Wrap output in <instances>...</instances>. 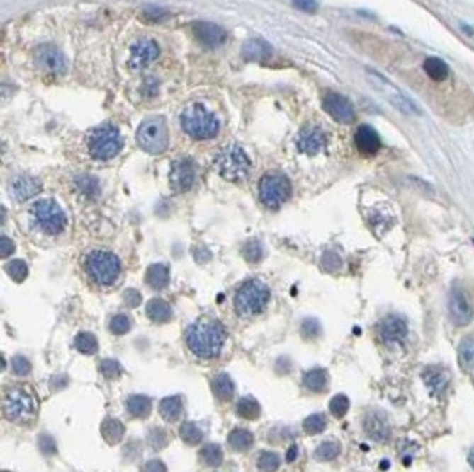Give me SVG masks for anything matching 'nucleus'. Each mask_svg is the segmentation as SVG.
I'll list each match as a JSON object with an SVG mask.
<instances>
[{
  "label": "nucleus",
  "mask_w": 474,
  "mask_h": 472,
  "mask_svg": "<svg viewBox=\"0 0 474 472\" xmlns=\"http://www.w3.org/2000/svg\"><path fill=\"white\" fill-rule=\"evenodd\" d=\"M185 341L196 357L213 359L226 345V328L215 318L203 316L187 328Z\"/></svg>",
  "instance_id": "obj_1"
},
{
  "label": "nucleus",
  "mask_w": 474,
  "mask_h": 472,
  "mask_svg": "<svg viewBox=\"0 0 474 472\" xmlns=\"http://www.w3.org/2000/svg\"><path fill=\"white\" fill-rule=\"evenodd\" d=\"M2 410L8 421L27 425L38 415V396L29 386H9L2 396Z\"/></svg>",
  "instance_id": "obj_2"
},
{
  "label": "nucleus",
  "mask_w": 474,
  "mask_h": 472,
  "mask_svg": "<svg viewBox=\"0 0 474 472\" xmlns=\"http://www.w3.org/2000/svg\"><path fill=\"white\" fill-rule=\"evenodd\" d=\"M181 128L196 141L213 139L219 134V120L203 103H191L181 112Z\"/></svg>",
  "instance_id": "obj_3"
},
{
  "label": "nucleus",
  "mask_w": 474,
  "mask_h": 472,
  "mask_svg": "<svg viewBox=\"0 0 474 472\" xmlns=\"http://www.w3.org/2000/svg\"><path fill=\"white\" fill-rule=\"evenodd\" d=\"M270 302V288L259 279L245 281L235 293V309L242 318L261 314Z\"/></svg>",
  "instance_id": "obj_4"
},
{
  "label": "nucleus",
  "mask_w": 474,
  "mask_h": 472,
  "mask_svg": "<svg viewBox=\"0 0 474 472\" xmlns=\"http://www.w3.org/2000/svg\"><path fill=\"white\" fill-rule=\"evenodd\" d=\"M84 268L98 286H112L121 277V261L108 251H91L84 261Z\"/></svg>",
  "instance_id": "obj_5"
},
{
  "label": "nucleus",
  "mask_w": 474,
  "mask_h": 472,
  "mask_svg": "<svg viewBox=\"0 0 474 472\" xmlns=\"http://www.w3.org/2000/svg\"><path fill=\"white\" fill-rule=\"evenodd\" d=\"M30 217H33V222L36 224L38 229L43 231L45 234H50V236L61 234L68 226L66 213L52 199H41V201L34 202L30 208Z\"/></svg>",
  "instance_id": "obj_6"
},
{
  "label": "nucleus",
  "mask_w": 474,
  "mask_h": 472,
  "mask_svg": "<svg viewBox=\"0 0 474 472\" xmlns=\"http://www.w3.org/2000/svg\"><path fill=\"white\" fill-rule=\"evenodd\" d=\"M137 144L149 155H160L167 149L169 144V134H167V123L164 117H147L142 121L137 130Z\"/></svg>",
  "instance_id": "obj_7"
},
{
  "label": "nucleus",
  "mask_w": 474,
  "mask_h": 472,
  "mask_svg": "<svg viewBox=\"0 0 474 472\" xmlns=\"http://www.w3.org/2000/svg\"><path fill=\"white\" fill-rule=\"evenodd\" d=\"M217 171L220 176L227 181H242L249 176L251 171V160L247 159L244 149L240 146L233 144L224 148L217 155L215 160Z\"/></svg>",
  "instance_id": "obj_8"
},
{
  "label": "nucleus",
  "mask_w": 474,
  "mask_h": 472,
  "mask_svg": "<svg viewBox=\"0 0 474 472\" xmlns=\"http://www.w3.org/2000/svg\"><path fill=\"white\" fill-rule=\"evenodd\" d=\"M89 155L96 160H111L121 151L123 139L121 134L112 125L96 128L89 137Z\"/></svg>",
  "instance_id": "obj_9"
},
{
  "label": "nucleus",
  "mask_w": 474,
  "mask_h": 472,
  "mask_svg": "<svg viewBox=\"0 0 474 472\" xmlns=\"http://www.w3.org/2000/svg\"><path fill=\"white\" fill-rule=\"evenodd\" d=\"M291 183L283 173H269L259 181V199L270 209H277L290 199Z\"/></svg>",
  "instance_id": "obj_10"
},
{
  "label": "nucleus",
  "mask_w": 474,
  "mask_h": 472,
  "mask_svg": "<svg viewBox=\"0 0 474 472\" xmlns=\"http://www.w3.org/2000/svg\"><path fill=\"white\" fill-rule=\"evenodd\" d=\"M448 309H449V318H451V321L456 325V327H465V325H469L470 321H473L474 316L473 302H470L469 295H467L462 288L451 289V293H449Z\"/></svg>",
  "instance_id": "obj_11"
},
{
  "label": "nucleus",
  "mask_w": 474,
  "mask_h": 472,
  "mask_svg": "<svg viewBox=\"0 0 474 472\" xmlns=\"http://www.w3.org/2000/svg\"><path fill=\"white\" fill-rule=\"evenodd\" d=\"M160 55V48H158L157 41L149 40V38H142V40L135 41L132 45L128 59V68L132 71H139V69L147 68L151 62H154Z\"/></svg>",
  "instance_id": "obj_12"
},
{
  "label": "nucleus",
  "mask_w": 474,
  "mask_h": 472,
  "mask_svg": "<svg viewBox=\"0 0 474 472\" xmlns=\"http://www.w3.org/2000/svg\"><path fill=\"white\" fill-rule=\"evenodd\" d=\"M329 137L325 134L324 128L316 127V125H307L298 132L297 137V148L298 151L305 153V155H318L327 148Z\"/></svg>",
  "instance_id": "obj_13"
},
{
  "label": "nucleus",
  "mask_w": 474,
  "mask_h": 472,
  "mask_svg": "<svg viewBox=\"0 0 474 472\" xmlns=\"http://www.w3.org/2000/svg\"><path fill=\"white\" fill-rule=\"evenodd\" d=\"M34 62L41 71L54 73V75H61L66 71V57L62 52L54 45H41L34 52Z\"/></svg>",
  "instance_id": "obj_14"
},
{
  "label": "nucleus",
  "mask_w": 474,
  "mask_h": 472,
  "mask_svg": "<svg viewBox=\"0 0 474 472\" xmlns=\"http://www.w3.org/2000/svg\"><path fill=\"white\" fill-rule=\"evenodd\" d=\"M324 108L332 120H336L338 123L350 125L356 121V108L350 103L349 98H345L343 94L338 93H327L324 98Z\"/></svg>",
  "instance_id": "obj_15"
},
{
  "label": "nucleus",
  "mask_w": 474,
  "mask_h": 472,
  "mask_svg": "<svg viewBox=\"0 0 474 472\" xmlns=\"http://www.w3.org/2000/svg\"><path fill=\"white\" fill-rule=\"evenodd\" d=\"M196 181V167L191 159H180L173 163L169 173V185L174 192L191 190Z\"/></svg>",
  "instance_id": "obj_16"
},
{
  "label": "nucleus",
  "mask_w": 474,
  "mask_h": 472,
  "mask_svg": "<svg viewBox=\"0 0 474 472\" xmlns=\"http://www.w3.org/2000/svg\"><path fill=\"white\" fill-rule=\"evenodd\" d=\"M378 334L385 343H402L409 334V325L400 314H389L378 323Z\"/></svg>",
  "instance_id": "obj_17"
},
{
  "label": "nucleus",
  "mask_w": 474,
  "mask_h": 472,
  "mask_svg": "<svg viewBox=\"0 0 474 472\" xmlns=\"http://www.w3.org/2000/svg\"><path fill=\"white\" fill-rule=\"evenodd\" d=\"M364 433L370 437L375 442H385L391 437V425H389V419L384 412H368L366 418H364Z\"/></svg>",
  "instance_id": "obj_18"
},
{
  "label": "nucleus",
  "mask_w": 474,
  "mask_h": 472,
  "mask_svg": "<svg viewBox=\"0 0 474 472\" xmlns=\"http://www.w3.org/2000/svg\"><path fill=\"white\" fill-rule=\"evenodd\" d=\"M354 141H356V148L359 149L361 155L364 156L377 155L378 149H380L382 146L380 135H378L377 130L371 128L370 125H361V127L357 128Z\"/></svg>",
  "instance_id": "obj_19"
},
{
  "label": "nucleus",
  "mask_w": 474,
  "mask_h": 472,
  "mask_svg": "<svg viewBox=\"0 0 474 472\" xmlns=\"http://www.w3.org/2000/svg\"><path fill=\"white\" fill-rule=\"evenodd\" d=\"M194 34L198 38V41L201 45L208 48H217L220 45H224V41L227 40L226 30L222 29L217 23H210V22H199L194 25Z\"/></svg>",
  "instance_id": "obj_20"
},
{
  "label": "nucleus",
  "mask_w": 474,
  "mask_h": 472,
  "mask_svg": "<svg viewBox=\"0 0 474 472\" xmlns=\"http://www.w3.org/2000/svg\"><path fill=\"white\" fill-rule=\"evenodd\" d=\"M9 192H11L13 197L16 201L23 202L27 199L34 197L41 192V183L33 176H27V174H20V176L13 178L11 183H9Z\"/></svg>",
  "instance_id": "obj_21"
},
{
  "label": "nucleus",
  "mask_w": 474,
  "mask_h": 472,
  "mask_svg": "<svg viewBox=\"0 0 474 472\" xmlns=\"http://www.w3.org/2000/svg\"><path fill=\"white\" fill-rule=\"evenodd\" d=\"M423 380L428 389L431 391V394L441 396L448 389L449 382H451V375L442 366H428V368L423 369Z\"/></svg>",
  "instance_id": "obj_22"
},
{
  "label": "nucleus",
  "mask_w": 474,
  "mask_h": 472,
  "mask_svg": "<svg viewBox=\"0 0 474 472\" xmlns=\"http://www.w3.org/2000/svg\"><path fill=\"white\" fill-rule=\"evenodd\" d=\"M373 76L378 80V82L382 84L380 89L388 93L389 101H391V103L395 105V107H398L400 110L405 112V114H416V112H419V110H417L416 105H414L412 101H410L409 98L405 96V94H402V93H400V91H396L395 87H393L391 84L388 82V80H384V79H382V76H378V75H373Z\"/></svg>",
  "instance_id": "obj_23"
},
{
  "label": "nucleus",
  "mask_w": 474,
  "mask_h": 472,
  "mask_svg": "<svg viewBox=\"0 0 474 472\" xmlns=\"http://www.w3.org/2000/svg\"><path fill=\"white\" fill-rule=\"evenodd\" d=\"M146 314L154 323H167L173 320L174 311L171 304L164 299H151L146 306Z\"/></svg>",
  "instance_id": "obj_24"
},
{
  "label": "nucleus",
  "mask_w": 474,
  "mask_h": 472,
  "mask_svg": "<svg viewBox=\"0 0 474 472\" xmlns=\"http://www.w3.org/2000/svg\"><path fill=\"white\" fill-rule=\"evenodd\" d=\"M212 393L219 401L226 403L235 396V384L227 373H217L212 379Z\"/></svg>",
  "instance_id": "obj_25"
},
{
  "label": "nucleus",
  "mask_w": 474,
  "mask_h": 472,
  "mask_svg": "<svg viewBox=\"0 0 474 472\" xmlns=\"http://www.w3.org/2000/svg\"><path fill=\"white\" fill-rule=\"evenodd\" d=\"M125 405L128 414L135 419H146L151 414V408H153L151 400L144 394H132V396L126 398Z\"/></svg>",
  "instance_id": "obj_26"
},
{
  "label": "nucleus",
  "mask_w": 474,
  "mask_h": 472,
  "mask_svg": "<svg viewBox=\"0 0 474 472\" xmlns=\"http://www.w3.org/2000/svg\"><path fill=\"white\" fill-rule=\"evenodd\" d=\"M304 387L311 393H324L329 386V373L322 368H315L309 369V372L304 373Z\"/></svg>",
  "instance_id": "obj_27"
},
{
  "label": "nucleus",
  "mask_w": 474,
  "mask_h": 472,
  "mask_svg": "<svg viewBox=\"0 0 474 472\" xmlns=\"http://www.w3.org/2000/svg\"><path fill=\"white\" fill-rule=\"evenodd\" d=\"M227 444L233 451L237 453H245L252 447L254 444V435L249 432L247 428H235L231 430V433L227 435Z\"/></svg>",
  "instance_id": "obj_28"
},
{
  "label": "nucleus",
  "mask_w": 474,
  "mask_h": 472,
  "mask_svg": "<svg viewBox=\"0 0 474 472\" xmlns=\"http://www.w3.org/2000/svg\"><path fill=\"white\" fill-rule=\"evenodd\" d=\"M160 415L164 418V421L174 422L181 418V412H184V400L180 396H167L160 401Z\"/></svg>",
  "instance_id": "obj_29"
},
{
  "label": "nucleus",
  "mask_w": 474,
  "mask_h": 472,
  "mask_svg": "<svg viewBox=\"0 0 474 472\" xmlns=\"http://www.w3.org/2000/svg\"><path fill=\"white\" fill-rule=\"evenodd\" d=\"M146 282L153 289H164L169 284V268L162 263H154L147 268Z\"/></svg>",
  "instance_id": "obj_30"
},
{
  "label": "nucleus",
  "mask_w": 474,
  "mask_h": 472,
  "mask_svg": "<svg viewBox=\"0 0 474 472\" xmlns=\"http://www.w3.org/2000/svg\"><path fill=\"white\" fill-rule=\"evenodd\" d=\"M101 435H103V439L108 444H119L123 440V437H125V425L121 421H118V419H105L101 422Z\"/></svg>",
  "instance_id": "obj_31"
},
{
  "label": "nucleus",
  "mask_w": 474,
  "mask_h": 472,
  "mask_svg": "<svg viewBox=\"0 0 474 472\" xmlns=\"http://www.w3.org/2000/svg\"><path fill=\"white\" fill-rule=\"evenodd\" d=\"M423 68L424 71H427V75L430 76L431 80H435V82H442V80L448 79L449 75V66L439 57H428L427 61H424Z\"/></svg>",
  "instance_id": "obj_32"
},
{
  "label": "nucleus",
  "mask_w": 474,
  "mask_h": 472,
  "mask_svg": "<svg viewBox=\"0 0 474 472\" xmlns=\"http://www.w3.org/2000/svg\"><path fill=\"white\" fill-rule=\"evenodd\" d=\"M180 439L188 446H198L205 439V432L198 422L187 421L180 426Z\"/></svg>",
  "instance_id": "obj_33"
},
{
  "label": "nucleus",
  "mask_w": 474,
  "mask_h": 472,
  "mask_svg": "<svg viewBox=\"0 0 474 472\" xmlns=\"http://www.w3.org/2000/svg\"><path fill=\"white\" fill-rule=\"evenodd\" d=\"M237 414L242 419H247V421H256L261 414V407H259L258 401L251 396H244L238 400L237 403Z\"/></svg>",
  "instance_id": "obj_34"
},
{
  "label": "nucleus",
  "mask_w": 474,
  "mask_h": 472,
  "mask_svg": "<svg viewBox=\"0 0 474 472\" xmlns=\"http://www.w3.org/2000/svg\"><path fill=\"white\" fill-rule=\"evenodd\" d=\"M199 458L203 460V464L208 465V467H219L224 461V453L222 447L219 444H205L199 451Z\"/></svg>",
  "instance_id": "obj_35"
},
{
  "label": "nucleus",
  "mask_w": 474,
  "mask_h": 472,
  "mask_svg": "<svg viewBox=\"0 0 474 472\" xmlns=\"http://www.w3.org/2000/svg\"><path fill=\"white\" fill-rule=\"evenodd\" d=\"M244 54L247 59H254V61H263L269 59L272 54V48L265 43L263 40H251L245 43Z\"/></svg>",
  "instance_id": "obj_36"
},
{
  "label": "nucleus",
  "mask_w": 474,
  "mask_h": 472,
  "mask_svg": "<svg viewBox=\"0 0 474 472\" xmlns=\"http://www.w3.org/2000/svg\"><path fill=\"white\" fill-rule=\"evenodd\" d=\"M73 345L84 355H94L98 352V339L91 332H80V334H77Z\"/></svg>",
  "instance_id": "obj_37"
},
{
  "label": "nucleus",
  "mask_w": 474,
  "mask_h": 472,
  "mask_svg": "<svg viewBox=\"0 0 474 472\" xmlns=\"http://www.w3.org/2000/svg\"><path fill=\"white\" fill-rule=\"evenodd\" d=\"M339 453H342V444L336 442V440H325L316 447L315 458L320 461H331L338 458Z\"/></svg>",
  "instance_id": "obj_38"
},
{
  "label": "nucleus",
  "mask_w": 474,
  "mask_h": 472,
  "mask_svg": "<svg viewBox=\"0 0 474 472\" xmlns=\"http://www.w3.org/2000/svg\"><path fill=\"white\" fill-rule=\"evenodd\" d=\"M458 357L465 368L474 366V334L463 335L458 345Z\"/></svg>",
  "instance_id": "obj_39"
},
{
  "label": "nucleus",
  "mask_w": 474,
  "mask_h": 472,
  "mask_svg": "<svg viewBox=\"0 0 474 472\" xmlns=\"http://www.w3.org/2000/svg\"><path fill=\"white\" fill-rule=\"evenodd\" d=\"M75 185L86 197L94 199L98 197V194H100V183H98L96 178L89 176V174H82V176L77 178Z\"/></svg>",
  "instance_id": "obj_40"
},
{
  "label": "nucleus",
  "mask_w": 474,
  "mask_h": 472,
  "mask_svg": "<svg viewBox=\"0 0 474 472\" xmlns=\"http://www.w3.org/2000/svg\"><path fill=\"white\" fill-rule=\"evenodd\" d=\"M302 428L307 435H318V433L324 432L327 428V418L324 414H312L309 418L304 419L302 422Z\"/></svg>",
  "instance_id": "obj_41"
},
{
  "label": "nucleus",
  "mask_w": 474,
  "mask_h": 472,
  "mask_svg": "<svg viewBox=\"0 0 474 472\" xmlns=\"http://www.w3.org/2000/svg\"><path fill=\"white\" fill-rule=\"evenodd\" d=\"M146 440H147V444H149L151 449L160 451L167 446V442H169V435H167L166 430L160 428V426H153V428L147 432Z\"/></svg>",
  "instance_id": "obj_42"
},
{
  "label": "nucleus",
  "mask_w": 474,
  "mask_h": 472,
  "mask_svg": "<svg viewBox=\"0 0 474 472\" xmlns=\"http://www.w3.org/2000/svg\"><path fill=\"white\" fill-rule=\"evenodd\" d=\"M108 328H111L112 334L125 335L126 332H130V328H132V318L125 313L114 314V316L111 318V321H108Z\"/></svg>",
  "instance_id": "obj_43"
},
{
  "label": "nucleus",
  "mask_w": 474,
  "mask_h": 472,
  "mask_svg": "<svg viewBox=\"0 0 474 472\" xmlns=\"http://www.w3.org/2000/svg\"><path fill=\"white\" fill-rule=\"evenodd\" d=\"M6 272L9 274V277L15 282H23L29 275V267L23 260H13L6 265Z\"/></svg>",
  "instance_id": "obj_44"
},
{
  "label": "nucleus",
  "mask_w": 474,
  "mask_h": 472,
  "mask_svg": "<svg viewBox=\"0 0 474 472\" xmlns=\"http://www.w3.org/2000/svg\"><path fill=\"white\" fill-rule=\"evenodd\" d=\"M258 467L261 472H276L281 467V456L272 451H263L259 454Z\"/></svg>",
  "instance_id": "obj_45"
},
{
  "label": "nucleus",
  "mask_w": 474,
  "mask_h": 472,
  "mask_svg": "<svg viewBox=\"0 0 474 472\" xmlns=\"http://www.w3.org/2000/svg\"><path fill=\"white\" fill-rule=\"evenodd\" d=\"M349 408H350V400L345 396V394H336V396L331 400V403H329V410H331V414L334 415V418H343V415L349 412Z\"/></svg>",
  "instance_id": "obj_46"
},
{
  "label": "nucleus",
  "mask_w": 474,
  "mask_h": 472,
  "mask_svg": "<svg viewBox=\"0 0 474 472\" xmlns=\"http://www.w3.org/2000/svg\"><path fill=\"white\" fill-rule=\"evenodd\" d=\"M100 373L105 376V379L114 380L121 376L123 369H121V364H119L115 359H103V361L100 362Z\"/></svg>",
  "instance_id": "obj_47"
},
{
  "label": "nucleus",
  "mask_w": 474,
  "mask_h": 472,
  "mask_svg": "<svg viewBox=\"0 0 474 472\" xmlns=\"http://www.w3.org/2000/svg\"><path fill=\"white\" fill-rule=\"evenodd\" d=\"M320 330L322 327L316 318H305V320H302L300 334L304 339H316L320 335Z\"/></svg>",
  "instance_id": "obj_48"
},
{
  "label": "nucleus",
  "mask_w": 474,
  "mask_h": 472,
  "mask_svg": "<svg viewBox=\"0 0 474 472\" xmlns=\"http://www.w3.org/2000/svg\"><path fill=\"white\" fill-rule=\"evenodd\" d=\"M244 258L249 263H258L263 258V247L258 240H251L244 246Z\"/></svg>",
  "instance_id": "obj_49"
},
{
  "label": "nucleus",
  "mask_w": 474,
  "mask_h": 472,
  "mask_svg": "<svg viewBox=\"0 0 474 472\" xmlns=\"http://www.w3.org/2000/svg\"><path fill=\"white\" fill-rule=\"evenodd\" d=\"M11 369L15 375L26 376V375H29L30 369H33V364H30L29 359L23 357V355H15L11 362Z\"/></svg>",
  "instance_id": "obj_50"
},
{
  "label": "nucleus",
  "mask_w": 474,
  "mask_h": 472,
  "mask_svg": "<svg viewBox=\"0 0 474 472\" xmlns=\"http://www.w3.org/2000/svg\"><path fill=\"white\" fill-rule=\"evenodd\" d=\"M342 258L338 256L336 253H325L324 258H322V268L327 272H338L339 268H342Z\"/></svg>",
  "instance_id": "obj_51"
},
{
  "label": "nucleus",
  "mask_w": 474,
  "mask_h": 472,
  "mask_svg": "<svg viewBox=\"0 0 474 472\" xmlns=\"http://www.w3.org/2000/svg\"><path fill=\"white\" fill-rule=\"evenodd\" d=\"M40 449L41 453L52 456V454L57 453V446H55V440L50 435H41L40 437Z\"/></svg>",
  "instance_id": "obj_52"
},
{
  "label": "nucleus",
  "mask_w": 474,
  "mask_h": 472,
  "mask_svg": "<svg viewBox=\"0 0 474 472\" xmlns=\"http://www.w3.org/2000/svg\"><path fill=\"white\" fill-rule=\"evenodd\" d=\"M123 300H125V304L128 307H139L140 302H142V295L137 289L130 288L123 293Z\"/></svg>",
  "instance_id": "obj_53"
},
{
  "label": "nucleus",
  "mask_w": 474,
  "mask_h": 472,
  "mask_svg": "<svg viewBox=\"0 0 474 472\" xmlns=\"http://www.w3.org/2000/svg\"><path fill=\"white\" fill-rule=\"evenodd\" d=\"M13 253H15V242L11 238H8V236H2L0 238V256L9 258Z\"/></svg>",
  "instance_id": "obj_54"
},
{
  "label": "nucleus",
  "mask_w": 474,
  "mask_h": 472,
  "mask_svg": "<svg viewBox=\"0 0 474 472\" xmlns=\"http://www.w3.org/2000/svg\"><path fill=\"white\" fill-rule=\"evenodd\" d=\"M293 6L304 13H315L318 8L316 0H293Z\"/></svg>",
  "instance_id": "obj_55"
},
{
  "label": "nucleus",
  "mask_w": 474,
  "mask_h": 472,
  "mask_svg": "<svg viewBox=\"0 0 474 472\" xmlns=\"http://www.w3.org/2000/svg\"><path fill=\"white\" fill-rule=\"evenodd\" d=\"M142 472H167V467L162 460H149L144 465Z\"/></svg>",
  "instance_id": "obj_56"
},
{
  "label": "nucleus",
  "mask_w": 474,
  "mask_h": 472,
  "mask_svg": "<svg viewBox=\"0 0 474 472\" xmlns=\"http://www.w3.org/2000/svg\"><path fill=\"white\" fill-rule=\"evenodd\" d=\"M298 458V447L297 446H290V449H288V453H286V460L290 461H295Z\"/></svg>",
  "instance_id": "obj_57"
},
{
  "label": "nucleus",
  "mask_w": 474,
  "mask_h": 472,
  "mask_svg": "<svg viewBox=\"0 0 474 472\" xmlns=\"http://www.w3.org/2000/svg\"><path fill=\"white\" fill-rule=\"evenodd\" d=\"M469 464H470V467L474 468V449L469 453Z\"/></svg>",
  "instance_id": "obj_58"
}]
</instances>
